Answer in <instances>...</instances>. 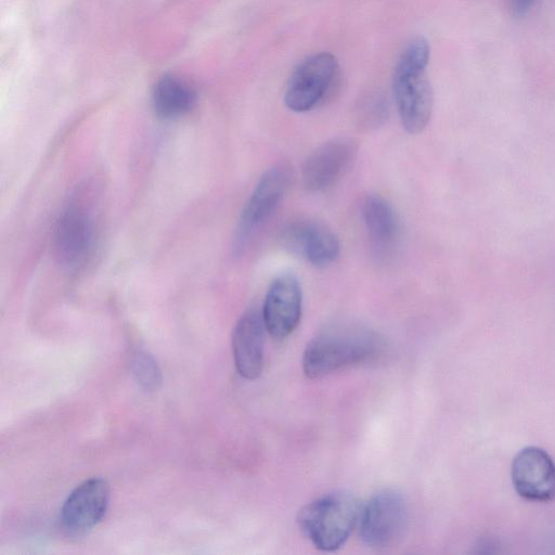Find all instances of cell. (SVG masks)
Here are the masks:
<instances>
[{"instance_id": "cell-1", "label": "cell", "mask_w": 555, "mask_h": 555, "mask_svg": "<svg viewBox=\"0 0 555 555\" xmlns=\"http://www.w3.org/2000/svg\"><path fill=\"white\" fill-rule=\"evenodd\" d=\"M430 49L423 37L411 39L395 66L392 89L404 130L416 134L427 126L433 111V91L427 76Z\"/></svg>"}, {"instance_id": "cell-2", "label": "cell", "mask_w": 555, "mask_h": 555, "mask_svg": "<svg viewBox=\"0 0 555 555\" xmlns=\"http://www.w3.org/2000/svg\"><path fill=\"white\" fill-rule=\"evenodd\" d=\"M382 351V340L359 326H335L317 335L306 347L302 369L310 378H320L344 367L373 361Z\"/></svg>"}, {"instance_id": "cell-3", "label": "cell", "mask_w": 555, "mask_h": 555, "mask_svg": "<svg viewBox=\"0 0 555 555\" xmlns=\"http://www.w3.org/2000/svg\"><path fill=\"white\" fill-rule=\"evenodd\" d=\"M360 513L361 506L353 495L335 492L305 505L297 520L305 537L318 550L333 552L348 540Z\"/></svg>"}, {"instance_id": "cell-4", "label": "cell", "mask_w": 555, "mask_h": 555, "mask_svg": "<svg viewBox=\"0 0 555 555\" xmlns=\"http://www.w3.org/2000/svg\"><path fill=\"white\" fill-rule=\"evenodd\" d=\"M292 178V168L286 163L274 164L262 173L237 221L233 238L235 255L244 253L259 228L274 212L286 194Z\"/></svg>"}, {"instance_id": "cell-5", "label": "cell", "mask_w": 555, "mask_h": 555, "mask_svg": "<svg viewBox=\"0 0 555 555\" xmlns=\"http://www.w3.org/2000/svg\"><path fill=\"white\" fill-rule=\"evenodd\" d=\"M406 521L408 507L402 494L393 489H383L361 507L359 535L370 547H390L402 537Z\"/></svg>"}, {"instance_id": "cell-6", "label": "cell", "mask_w": 555, "mask_h": 555, "mask_svg": "<svg viewBox=\"0 0 555 555\" xmlns=\"http://www.w3.org/2000/svg\"><path fill=\"white\" fill-rule=\"evenodd\" d=\"M337 69V60L328 52L315 53L302 60L287 81L285 105L297 113L314 108L330 91Z\"/></svg>"}, {"instance_id": "cell-7", "label": "cell", "mask_w": 555, "mask_h": 555, "mask_svg": "<svg viewBox=\"0 0 555 555\" xmlns=\"http://www.w3.org/2000/svg\"><path fill=\"white\" fill-rule=\"evenodd\" d=\"M511 477L516 493L527 501L544 503L555 498V464L542 448L519 450L512 462Z\"/></svg>"}, {"instance_id": "cell-8", "label": "cell", "mask_w": 555, "mask_h": 555, "mask_svg": "<svg viewBox=\"0 0 555 555\" xmlns=\"http://www.w3.org/2000/svg\"><path fill=\"white\" fill-rule=\"evenodd\" d=\"M109 502V485L101 477H92L78 485L65 500L61 522L72 535H82L105 516Z\"/></svg>"}, {"instance_id": "cell-9", "label": "cell", "mask_w": 555, "mask_h": 555, "mask_svg": "<svg viewBox=\"0 0 555 555\" xmlns=\"http://www.w3.org/2000/svg\"><path fill=\"white\" fill-rule=\"evenodd\" d=\"M281 245L315 267H326L339 255V241L321 222L298 219L286 223L279 233Z\"/></svg>"}, {"instance_id": "cell-10", "label": "cell", "mask_w": 555, "mask_h": 555, "mask_svg": "<svg viewBox=\"0 0 555 555\" xmlns=\"http://www.w3.org/2000/svg\"><path fill=\"white\" fill-rule=\"evenodd\" d=\"M357 150L356 141L345 137L322 143L302 164L304 188L309 192H320L333 185L350 167Z\"/></svg>"}, {"instance_id": "cell-11", "label": "cell", "mask_w": 555, "mask_h": 555, "mask_svg": "<svg viewBox=\"0 0 555 555\" xmlns=\"http://www.w3.org/2000/svg\"><path fill=\"white\" fill-rule=\"evenodd\" d=\"M301 308L298 279L292 273L278 275L269 286L261 310L266 331L276 339L289 336L300 321Z\"/></svg>"}, {"instance_id": "cell-12", "label": "cell", "mask_w": 555, "mask_h": 555, "mask_svg": "<svg viewBox=\"0 0 555 555\" xmlns=\"http://www.w3.org/2000/svg\"><path fill=\"white\" fill-rule=\"evenodd\" d=\"M93 242L91 215L80 205H69L59 217L53 232V246L59 261L67 267L82 263Z\"/></svg>"}, {"instance_id": "cell-13", "label": "cell", "mask_w": 555, "mask_h": 555, "mask_svg": "<svg viewBox=\"0 0 555 555\" xmlns=\"http://www.w3.org/2000/svg\"><path fill=\"white\" fill-rule=\"evenodd\" d=\"M264 323L257 307L247 309L236 322L232 350L236 371L246 379H256L262 371Z\"/></svg>"}, {"instance_id": "cell-14", "label": "cell", "mask_w": 555, "mask_h": 555, "mask_svg": "<svg viewBox=\"0 0 555 555\" xmlns=\"http://www.w3.org/2000/svg\"><path fill=\"white\" fill-rule=\"evenodd\" d=\"M361 216L374 256L388 259L395 251L400 236L398 216L384 197L366 195L361 204Z\"/></svg>"}, {"instance_id": "cell-15", "label": "cell", "mask_w": 555, "mask_h": 555, "mask_svg": "<svg viewBox=\"0 0 555 555\" xmlns=\"http://www.w3.org/2000/svg\"><path fill=\"white\" fill-rule=\"evenodd\" d=\"M194 90L175 77H164L153 90V106L158 116L175 118L189 112L195 102Z\"/></svg>"}, {"instance_id": "cell-16", "label": "cell", "mask_w": 555, "mask_h": 555, "mask_svg": "<svg viewBox=\"0 0 555 555\" xmlns=\"http://www.w3.org/2000/svg\"><path fill=\"white\" fill-rule=\"evenodd\" d=\"M130 371L137 384L146 391H155L162 385V371L156 359L146 351H137L130 361Z\"/></svg>"}, {"instance_id": "cell-17", "label": "cell", "mask_w": 555, "mask_h": 555, "mask_svg": "<svg viewBox=\"0 0 555 555\" xmlns=\"http://www.w3.org/2000/svg\"><path fill=\"white\" fill-rule=\"evenodd\" d=\"M388 116L387 102L378 93L366 96L358 107L357 118L361 127L375 129L382 126Z\"/></svg>"}, {"instance_id": "cell-18", "label": "cell", "mask_w": 555, "mask_h": 555, "mask_svg": "<svg viewBox=\"0 0 555 555\" xmlns=\"http://www.w3.org/2000/svg\"><path fill=\"white\" fill-rule=\"evenodd\" d=\"M537 0H511L512 13L519 17L526 15Z\"/></svg>"}]
</instances>
